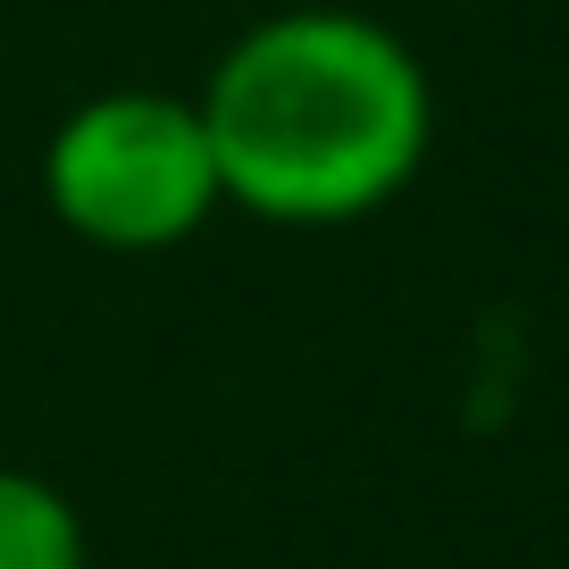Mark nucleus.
I'll return each mask as SVG.
<instances>
[{
	"label": "nucleus",
	"mask_w": 569,
	"mask_h": 569,
	"mask_svg": "<svg viewBox=\"0 0 569 569\" xmlns=\"http://www.w3.org/2000/svg\"><path fill=\"white\" fill-rule=\"evenodd\" d=\"M0 569H84V511L42 469L0 461Z\"/></svg>",
	"instance_id": "3"
},
{
	"label": "nucleus",
	"mask_w": 569,
	"mask_h": 569,
	"mask_svg": "<svg viewBox=\"0 0 569 569\" xmlns=\"http://www.w3.org/2000/svg\"><path fill=\"white\" fill-rule=\"evenodd\" d=\"M42 210L92 251H177L227 193L184 92L109 84L42 134Z\"/></svg>",
	"instance_id": "2"
},
{
	"label": "nucleus",
	"mask_w": 569,
	"mask_h": 569,
	"mask_svg": "<svg viewBox=\"0 0 569 569\" xmlns=\"http://www.w3.org/2000/svg\"><path fill=\"white\" fill-rule=\"evenodd\" d=\"M227 210L260 227H360L436 151V76L360 9H277L193 92Z\"/></svg>",
	"instance_id": "1"
}]
</instances>
